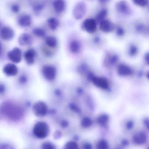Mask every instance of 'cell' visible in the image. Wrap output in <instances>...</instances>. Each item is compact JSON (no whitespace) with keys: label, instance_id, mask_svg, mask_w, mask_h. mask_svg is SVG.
<instances>
[{"label":"cell","instance_id":"45","mask_svg":"<svg viewBox=\"0 0 149 149\" xmlns=\"http://www.w3.org/2000/svg\"><path fill=\"white\" fill-rule=\"evenodd\" d=\"M143 122L146 128L149 131V118H145V119L143 120Z\"/></svg>","mask_w":149,"mask_h":149},{"label":"cell","instance_id":"50","mask_svg":"<svg viewBox=\"0 0 149 149\" xmlns=\"http://www.w3.org/2000/svg\"><path fill=\"white\" fill-rule=\"evenodd\" d=\"M3 53V47L1 43L0 42V57H1Z\"/></svg>","mask_w":149,"mask_h":149},{"label":"cell","instance_id":"37","mask_svg":"<svg viewBox=\"0 0 149 149\" xmlns=\"http://www.w3.org/2000/svg\"><path fill=\"white\" fill-rule=\"evenodd\" d=\"M0 149H15L14 147L7 143H2L0 144Z\"/></svg>","mask_w":149,"mask_h":149},{"label":"cell","instance_id":"18","mask_svg":"<svg viewBox=\"0 0 149 149\" xmlns=\"http://www.w3.org/2000/svg\"><path fill=\"white\" fill-rule=\"evenodd\" d=\"M36 57V52L33 49H30L24 52V57L28 64H33L35 63Z\"/></svg>","mask_w":149,"mask_h":149},{"label":"cell","instance_id":"8","mask_svg":"<svg viewBox=\"0 0 149 149\" xmlns=\"http://www.w3.org/2000/svg\"><path fill=\"white\" fill-rule=\"evenodd\" d=\"M82 27L88 33L93 34L97 29V22L93 18H87L83 22Z\"/></svg>","mask_w":149,"mask_h":149},{"label":"cell","instance_id":"26","mask_svg":"<svg viewBox=\"0 0 149 149\" xmlns=\"http://www.w3.org/2000/svg\"><path fill=\"white\" fill-rule=\"evenodd\" d=\"M32 33L36 36L40 38L45 37L46 36V32L43 29L41 28H35L32 30Z\"/></svg>","mask_w":149,"mask_h":149},{"label":"cell","instance_id":"22","mask_svg":"<svg viewBox=\"0 0 149 149\" xmlns=\"http://www.w3.org/2000/svg\"><path fill=\"white\" fill-rule=\"evenodd\" d=\"M47 23L50 29L52 30L56 29L59 25V22L58 19L54 17H50L48 19Z\"/></svg>","mask_w":149,"mask_h":149},{"label":"cell","instance_id":"12","mask_svg":"<svg viewBox=\"0 0 149 149\" xmlns=\"http://www.w3.org/2000/svg\"><path fill=\"white\" fill-rule=\"evenodd\" d=\"M3 71L7 76L13 77L16 76L18 73V69L15 64L9 63L3 66Z\"/></svg>","mask_w":149,"mask_h":149},{"label":"cell","instance_id":"28","mask_svg":"<svg viewBox=\"0 0 149 149\" xmlns=\"http://www.w3.org/2000/svg\"><path fill=\"white\" fill-rule=\"evenodd\" d=\"M77 71L78 73L83 75L85 73H88V66L86 64H81L78 66L77 68Z\"/></svg>","mask_w":149,"mask_h":149},{"label":"cell","instance_id":"20","mask_svg":"<svg viewBox=\"0 0 149 149\" xmlns=\"http://www.w3.org/2000/svg\"><path fill=\"white\" fill-rule=\"evenodd\" d=\"M54 10L56 13H62L65 10L66 3L63 0H56L52 3Z\"/></svg>","mask_w":149,"mask_h":149},{"label":"cell","instance_id":"25","mask_svg":"<svg viewBox=\"0 0 149 149\" xmlns=\"http://www.w3.org/2000/svg\"><path fill=\"white\" fill-rule=\"evenodd\" d=\"M93 121L91 118L88 117H84L81 121V125L84 128H88L92 126Z\"/></svg>","mask_w":149,"mask_h":149},{"label":"cell","instance_id":"42","mask_svg":"<svg viewBox=\"0 0 149 149\" xmlns=\"http://www.w3.org/2000/svg\"><path fill=\"white\" fill-rule=\"evenodd\" d=\"M69 122H68V121L66 120H63L60 122V125L63 128H67L69 126Z\"/></svg>","mask_w":149,"mask_h":149},{"label":"cell","instance_id":"29","mask_svg":"<svg viewBox=\"0 0 149 149\" xmlns=\"http://www.w3.org/2000/svg\"><path fill=\"white\" fill-rule=\"evenodd\" d=\"M138 48L136 45L134 44H131L129 46L128 50L129 55L131 57H134L136 56L138 53Z\"/></svg>","mask_w":149,"mask_h":149},{"label":"cell","instance_id":"17","mask_svg":"<svg viewBox=\"0 0 149 149\" xmlns=\"http://www.w3.org/2000/svg\"><path fill=\"white\" fill-rule=\"evenodd\" d=\"M32 18L28 14L21 16L17 19V23L21 27L27 28L31 25Z\"/></svg>","mask_w":149,"mask_h":149},{"label":"cell","instance_id":"16","mask_svg":"<svg viewBox=\"0 0 149 149\" xmlns=\"http://www.w3.org/2000/svg\"><path fill=\"white\" fill-rule=\"evenodd\" d=\"M133 141L136 145H142L147 142L148 137L143 132H140L135 134L133 136Z\"/></svg>","mask_w":149,"mask_h":149},{"label":"cell","instance_id":"36","mask_svg":"<svg viewBox=\"0 0 149 149\" xmlns=\"http://www.w3.org/2000/svg\"><path fill=\"white\" fill-rule=\"evenodd\" d=\"M125 31L122 27L118 26L116 29V34L119 36H122L124 35Z\"/></svg>","mask_w":149,"mask_h":149},{"label":"cell","instance_id":"55","mask_svg":"<svg viewBox=\"0 0 149 149\" xmlns=\"http://www.w3.org/2000/svg\"><path fill=\"white\" fill-rule=\"evenodd\" d=\"M119 149V148H116V149Z\"/></svg>","mask_w":149,"mask_h":149},{"label":"cell","instance_id":"43","mask_svg":"<svg viewBox=\"0 0 149 149\" xmlns=\"http://www.w3.org/2000/svg\"><path fill=\"white\" fill-rule=\"evenodd\" d=\"M6 91V87L4 84L0 83V94H2L4 93Z\"/></svg>","mask_w":149,"mask_h":149},{"label":"cell","instance_id":"51","mask_svg":"<svg viewBox=\"0 0 149 149\" xmlns=\"http://www.w3.org/2000/svg\"><path fill=\"white\" fill-rule=\"evenodd\" d=\"M100 41V38L98 37H96L94 39V41L96 43H99Z\"/></svg>","mask_w":149,"mask_h":149},{"label":"cell","instance_id":"44","mask_svg":"<svg viewBox=\"0 0 149 149\" xmlns=\"http://www.w3.org/2000/svg\"><path fill=\"white\" fill-rule=\"evenodd\" d=\"M83 149H93L92 144L86 142L84 143L82 147Z\"/></svg>","mask_w":149,"mask_h":149},{"label":"cell","instance_id":"24","mask_svg":"<svg viewBox=\"0 0 149 149\" xmlns=\"http://www.w3.org/2000/svg\"><path fill=\"white\" fill-rule=\"evenodd\" d=\"M107 14L108 10L107 9H102L99 11V13L96 15L95 20H96V22H100L102 20L105 19V18L107 16Z\"/></svg>","mask_w":149,"mask_h":149},{"label":"cell","instance_id":"35","mask_svg":"<svg viewBox=\"0 0 149 149\" xmlns=\"http://www.w3.org/2000/svg\"><path fill=\"white\" fill-rule=\"evenodd\" d=\"M18 80L19 83L21 85H25L28 82V78L25 74H22L19 77Z\"/></svg>","mask_w":149,"mask_h":149},{"label":"cell","instance_id":"7","mask_svg":"<svg viewBox=\"0 0 149 149\" xmlns=\"http://www.w3.org/2000/svg\"><path fill=\"white\" fill-rule=\"evenodd\" d=\"M9 59L15 64H19L22 61V51L18 47H15L7 54Z\"/></svg>","mask_w":149,"mask_h":149},{"label":"cell","instance_id":"52","mask_svg":"<svg viewBox=\"0 0 149 149\" xmlns=\"http://www.w3.org/2000/svg\"><path fill=\"white\" fill-rule=\"evenodd\" d=\"M50 113L52 114H53L56 113V110H54V109H52V110H50Z\"/></svg>","mask_w":149,"mask_h":149},{"label":"cell","instance_id":"4","mask_svg":"<svg viewBox=\"0 0 149 149\" xmlns=\"http://www.w3.org/2000/svg\"><path fill=\"white\" fill-rule=\"evenodd\" d=\"M87 11V6L86 3L83 1L78 2L74 5L72 10L73 16L77 20L82 19Z\"/></svg>","mask_w":149,"mask_h":149},{"label":"cell","instance_id":"14","mask_svg":"<svg viewBox=\"0 0 149 149\" xmlns=\"http://www.w3.org/2000/svg\"><path fill=\"white\" fill-rule=\"evenodd\" d=\"M18 42L19 45L22 46L30 45L33 43V38L29 33H22L19 36Z\"/></svg>","mask_w":149,"mask_h":149},{"label":"cell","instance_id":"46","mask_svg":"<svg viewBox=\"0 0 149 149\" xmlns=\"http://www.w3.org/2000/svg\"><path fill=\"white\" fill-rule=\"evenodd\" d=\"M54 93H55V94H56V95L57 96H58V97H60L62 94V91L59 89H56L55 90Z\"/></svg>","mask_w":149,"mask_h":149},{"label":"cell","instance_id":"3","mask_svg":"<svg viewBox=\"0 0 149 149\" xmlns=\"http://www.w3.org/2000/svg\"><path fill=\"white\" fill-rule=\"evenodd\" d=\"M49 127L46 122H37L33 129V134L38 139H43L47 137L49 134Z\"/></svg>","mask_w":149,"mask_h":149},{"label":"cell","instance_id":"39","mask_svg":"<svg viewBox=\"0 0 149 149\" xmlns=\"http://www.w3.org/2000/svg\"><path fill=\"white\" fill-rule=\"evenodd\" d=\"M134 123L133 121H128L126 123V128L128 130H131L134 127Z\"/></svg>","mask_w":149,"mask_h":149},{"label":"cell","instance_id":"21","mask_svg":"<svg viewBox=\"0 0 149 149\" xmlns=\"http://www.w3.org/2000/svg\"><path fill=\"white\" fill-rule=\"evenodd\" d=\"M109 116L106 114L101 115L97 119V122L102 127H106L108 123Z\"/></svg>","mask_w":149,"mask_h":149},{"label":"cell","instance_id":"10","mask_svg":"<svg viewBox=\"0 0 149 149\" xmlns=\"http://www.w3.org/2000/svg\"><path fill=\"white\" fill-rule=\"evenodd\" d=\"M116 8L119 13L123 15H129L131 12L130 7L126 1H122L118 2L116 4Z\"/></svg>","mask_w":149,"mask_h":149},{"label":"cell","instance_id":"9","mask_svg":"<svg viewBox=\"0 0 149 149\" xmlns=\"http://www.w3.org/2000/svg\"><path fill=\"white\" fill-rule=\"evenodd\" d=\"M119 60V57L116 54L108 53L103 60V65L106 67H110L114 66Z\"/></svg>","mask_w":149,"mask_h":149},{"label":"cell","instance_id":"34","mask_svg":"<svg viewBox=\"0 0 149 149\" xmlns=\"http://www.w3.org/2000/svg\"><path fill=\"white\" fill-rule=\"evenodd\" d=\"M133 2L137 6L144 7L148 4L149 1L148 0H134Z\"/></svg>","mask_w":149,"mask_h":149},{"label":"cell","instance_id":"49","mask_svg":"<svg viewBox=\"0 0 149 149\" xmlns=\"http://www.w3.org/2000/svg\"><path fill=\"white\" fill-rule=\"evenodd\" d=\"M144 59H145L146 63L149 65V52H147L145 54V56H144Z\"/></svg>","mask_w":149,"mask_h":149},{"label":"cell","instance_id":"15","mask_svg":"<svg viewBox=\"0 0 149 149\" xmlns=\"http://www.w3.org/2000/svg\"><path fill=\"white\" fill-rule=\"evenodd\" d=\"M100 29L105 33H109L113 31L114 29V25L112 22L107 19H104L100 22Z\"/></svg>","mask_w":149,"mask_h":149},{"label":"cell","instance_id":"47","mask_svg":"<svg viewBox=\"0 0 149 149\" xmlns=\"http://www.w3.org/2000/svg\"><path fill=\"white\" fill-rule=\"evenodd\" d=\"M83 92H84V90L82 89L81 87H79L77 88V90H76V92H77V93L79 95H81L83 94Z\"/></svg>","mask_w":149,"mask_h":149},{"label":"cell","instance_id":"30","mask_svg":"<svg viewBox=\"0 0 149 149\" xmlns=\"http://www.w3.org/2000/svg\"><path fill=\"white\" fill-rule=\"evenodd\" d=\"M44 8V5L43 3H37L33 6V12L36 15H39L41 13V11L43 10Z\"/></svg>","mask_w":149,"mask_h":149},{"label":"cell","instance_id":"6","mask_svg":"<svg viewBox=\"0 0 149 149\" xmlns=\"http://www.w3.org/2000/svg\"><path fill=\"white\" fill-rule=\"evenodd\" d=\"M33 111L37 117L42 118L45 116L48 113V106L43 101H39L34 104Z\"/></svg>","mask_w":149,"mask_h":149},{"label":"cell","instance_id":"1","mask_svg":"<svg viewBox=\"0 0 149 149\" xmlns=\"http://www.w3.org/2000/svg\"><path fill=\"white\" fill-rule=\"evenodd\" d=\"M0 110L3 115L14 122L20 121L24 115V110L22 107L10 101L3 103Z\"/></svg>","mask_w":149,"mask_h":149},{"label":"cell","instance_id":"31","mask_svg":"<svg viewBox=\"0 0 149 149\" xmlns=\"http://www.w3.org/2000/svg\"><path fill=\"white\" fill-rule=\"evenodd\" d=\"M63 149H79V146L75 142L70 141L64 146Z\"/></svg>","mask_w":149,"mask_h":149},{"label":"cell","instance_id":"2","mask_svg":"<svg viewBox=\"0 0 149 149\" xmlns=\"http://www.w3.org/2000/svg\"><path fill=\"white\" fill-rule=\"evenodd\" d=\"M86 75L88 80L92 82L95 86L103 90L109 89V81L107 78L97 77L90 71H88Z\"/></svg>","mask_w":149,"mask_h":149},{"label":"cell","instance_id":"38","mask_svg":"<svg viewBox=\"0 0 149 149\" xmlns=\"http://www.w3.org/2000/svg\"><path fill=\"white\" fill-rule=\"evenodd\" d=\"M11 11L15 13H17L20 11V6L17 4H13L11 5Z\"/></svg>","mask_w":149,"mask_h":149},{"label":"cell","instance_id":"23","mask_svg":"<svg viewBox=\"0 0 149 149\" xmlns=\"http://www.w3.org/2000/svg\"><path fill=\"white\" fill-rule=\"evenodd\" d=\"M45 43L51 48H55L58 44L56 38L53 36H48L45 39Z\"/></svg>","mask_w":149,"mask_h":149},{"label":"cell","instance_id":"53","mask_svg":"<svg viewBox=\"0 0 149 149\" xmlns=\"http://www.w3.org/2000/svg\"><path fill=\"white\" fill-rule=\"evenodd\" d=\"M147 78L149 79V72L148 73V74L147 75Z\"/></svg>","mask_w":149,"mask_h":149},{"label":"cell","instance_id":"13","mask_svg":"<svg viewBox=\"0 0 149 149\" xmlns=\"http://www.w3.org/2000/svg\"><path fill=\"white\" fill-rule=\"evenodd\" d=\"M117 73L121 77H127L132 75L133 70L132 68L125 64H120L117 69Z\"/></svg>","mask_w":149,"mask_h":149},{"label":"cell","instance_id":"19","mask_svg":"<svg viewBox=\"0 0 149 149\" xmlns=\"http://www.w3.org/2000/svg\"><path fill=\"white\" fill-rule=\"evenodd\" d=\"M81 45L79 40L73 39L70 42L69 49L70 52L73 54H77L80 52L81 50Z\"/></svg>","mask_w":149,"mask_h":149},{"label":"cell","instance_id":"40","mask_svg":"<svg viewBox=\"0 0 149 149\" xmlns=\"http://www.w3.org/2000/svg\"><path fill=\"white\" fill-rule=\"evenodd\" d=\"M54 139L56 140H58L60 139L62 136V134L60 131H56L53 134Z\"/></svg>","mask_w":149,"mask_h":149},{"label":"cell","instance_id":"27","mask_svg":"<svg viewBox=\"0 0 149 149\" xmlns=\"http://www.w3.org/2000/svg\"><path fill=\"white\" fill-rule=\"evenodd\" d=\"M96 148L97 149H109V145L106 140L101 139L97 143Z\"/></svg>","mask_w":149,"mask_h":149},{"label":"cell","instance_id":"48","mask_svg":"<svg viewBox=\"0 0 149 149\" xmlns=\"http://www.w3.org/2000/svg\"><path fill=\"white\" fill-rule=\"evenodd\" d=\"M129 142L128 141L126 140V139L123 140L121 142L122 145V146H124V147L128 146V145H129Z\"/></svg>","mask_w":149,"mask_h":149},{"label":"cell","instance_id":"32","mask_svg":"<svg viewBox=\"0 0 149 149\" xmlns=\"http://www.w3.org/2000/svg\"><path fill=\"white\" fill-rule=\"evenodd\" d=\"M69 107L71 111L79 114L81 113V110L76 104L74 103H70L69 105Z\"/></svg>","mask_w":149,"mask_h":149},{"label":"cell","instance_id":"54","mask_svg":"<svg viewBox=\"0 0 149 149\" xmlns=\"http://www.w3.org/2000/svg\"><path fill=\"white\" fill-rule=\"evenodd\" d=\"M1 23L0 22V28H1Z\"/></svg>","mask_w":149,"mask_h":149},{"label":"cell","instance_id":"5","mask_svg":"<svg viewBox=\"0 0 149 149\" xmlns=\"http://www.w3.org/2000/svg\"><path fill=\"white\" fill-rule=\"evenodd\" d=\"M42 72L44 78L48 81H53L56 77V68L52 65H44L42 68Z\"/></svg>","mask_w":149,"mask_h":149},{"label":"cell","instance_id":"11","mask_svg":"<svg viewBox=\"0 0 149 149\" xmlns=\"http://www.w3.org/2000/svg\"><path fill=\"white\" fill-rule=\"evenodd\" d=\"M15 36L13 29L8 26H4L0 31V36L4 40L9 41L12 39Z\"/></svg>","mask_w":149,"mask_h":149},{"label":"cell","instance_id":"33","mask_svg":"<svg viewBox=\"0 0 149 149\" xmlns=\"http://www.w3.org/2000/svg\"><path fill=\"white\" fill-rule=\"evenodd\" d=\"M42 149H56L55 145L49 142H45L43 143Z\"/></svg>","mask_w":149,"mask_h":149},{"label":"cell","instance_id":"56","mask_svg":"<svg viewBox=\"0 0 149 149\" xmlns=\"http://www.w3.org/2000/svg\"><path fill=\"white\" fill-rule=\"evenodd\" d=\"M148 149H149V147H148Z\"/></svg>","mask_w":149,"mask_h":149},{"label":"cell","instance_id":"41","mask_svg":"<svg viewBox=\"0 0 149 149\" xmlns=\"http://www.w3.org/2000/svg\"><path fill=\"white\" fill-rule=\"evenodd\" d=\"M136 29L139 32H143L145 29V27L143 24H139L136 26Z\"/></svg>","mask_w":149,"mask_h":149}]
</instances>
